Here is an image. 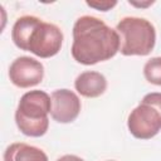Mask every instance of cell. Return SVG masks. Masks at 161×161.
<instances>
[{
  "instance_id": "6da1fadb",
  "label": "cell",
  "mask_w": 161,
  "mask_h": 161,
  "mask_svg": "<svg viewBox=\"0 0 161 161\" xmlns=\"http://www.w3.org/2000/svg\"><path fill=\"white\" fill-rule=\"evenodd\" d=\"M72 57L83 65H93L113 58L119 52V35L103 20L83 15L73 25Z\"/></svg>"
},
{
  "instance_id": "7a4b0ae2",
  "label": "cell",
  "mask_w": 161,
  "mask_h": 161,
  "mask_svg": "<svg viewBox=\"0 0 161 161\" xmlns=\"http://www.w3.org/2000/svg\"><path fill=\"white\" fill-rule=\"evenodd\" d=\"M63 39L64 35L59 26L34 15L18 18L11 29V40L15 47L39 58L57 55L62 49Z\"/></svg>"
},
{
  "instance_id": "3957f363",
  "label": "cell",
  "mask_w": 161,
  "mask_h": 161,
  "mask_svg": "<svg viewBox=\"0 0 161 161\" xmlns=\"http://www.w3.org/2000/svg\"><path fill=\"white\" fill-rule=\"evenodd\" d=\"M52 109L50 96L40 89L24 93L15 111V123L19 131L29 137H42L49 128Z\"/></svg>"
},
{
  "instance_id": "277c9868",
  "label": "cell",
  "mask_w": 161,
  "mask_h": 161,
  "mask_svg": "<svg viewBox=\"0 0 161 161\" xmlns=\"http://www.w3.org/2000/svg\"><path fill=\"white\" fill-rule=\"evenodd\" d=\"M122 55H148L156 44V30L151 21L138 16H126L116 25Z\"/></svg>"
},
{
  "instance_id": "5b68a950",
  "label": "cell",
  "mask_w": 161,
  "mask_h": 161,
  "mask_svg": "<svg viewBox=\"0 0 161 161\" xmlns=\"http://www.w3.org/2000/svg\"><path fill=\"white\" fill-rule=\"evenodd\" d=\"M130 133L138 140H150L161 131V93L151 92L143 96L137 107L127 117Z\"/></svg>"
},
{
  "instance_id": "8992f818",
  "label": "cell",
  "mask_w": 161,
  "mask_h": 161,
  "mask_svg": "<svg viewBox=\"0 0 161 161\" xmlns=\"http://www.w3.org/2000/svg\"><path fill=\"white\" fill-rule=\"evenodd\" d=\"M44 78V65L31 57H18L9 67V79L19 88H30Z\"/></svg>"
},
{
  "instance_id": "52a82bcc",
  "label": "cell",
  "mask_w": 161,
  "mask_h": 161,
  "mask_svg": "<svg viewBox=\"0 0 161 161\" xmlns=\"http://www.w3.org/2000/svg\"><path fill=\"white\" fill-rule=\"evenodd\" d=\"M52 109L50 116L58 123H70L80 113L82 103L77 93L70 89L62 88L53 91L50 94Z\"/></svg>"
},
{
  "instance_id": "ba28073f",
  "label": "cell",
  "mask_w": 161,
  "mask_h": 161,
  "mask_svg": "<svg viewBox=\"0 0 161 161\" xmlns=\"http://www.w3.org/2000/svg\"><path fill=\"white\" fill-rule=\"evenodd\" d=\"M75 91L86 98H97L107 89L106 77L96 70H86L80 73L74 80Z\"/></svg>"
},
{
  "instance_id": "9c48e42d",
  "label": "cell",
  "mask_w": 161,
  "mask_h": 161,
  "mask_svg": "<svg viewBox=\"0 0 161 161\" xmlns=\"http://www.w3.org/2000/svg\"><path fill=\"white\" fill-rule=\"evenodd\" d=\"M4 161H49L47 153L33 145L14 142L4 151Z\"/></svg>"
},
{
  "instance_id": "30bf717a",
  "label": "cell",
  "mask_w": 161,
  "mask_h": 161,
  "mask_svg": "<svg viewBox=\"0 0 161 161\" xmlns=\"http://www.w3.org/2000/svg\"><path fill=\"white\" fill-rule=\"evenodd\" d=\"M143 77L151 84L161 86V57H153L145 63Z\"/></svg>"
},
{
  "instance_id": "8fae6325",
  "label": "cell",
  "mask_w": 161,
  "mask_h": 161,
  "mask_svg": "<svg viewBox=\"0 0 161 161\" xmlns=\"http://www.w3.org/2000/svg\"><path fill=\"white\" fill-rule=\"evenodd\" d=\"M86 4L89 8H93L98 11H109L117 5V1L116 0H102V1L96 0V1H86Z\"/></svg>"
},
{
  "instance_id": "7c38bea8",
  "label": "cell",
  "mask_w": 161,
  "mask_h": 161,
  "mask_svg": "<svg viewBox=\"0 0 161 161\" xmlns=\"http://www.w3.org/2000/svg\"><path fill=\"white\" fill-rule=\"evenodd\" d=\"M155 1L152 0H146V1H135V0H130L128 4L132 5V6H136V8H141V9H146L148 6H151Z\"/></svg>"
},
{
  "instance_id": "4fadbf2b",
  "label": "cell",
  "mask_w": 161,
  "mask_h": 161,
  "mask_svg": "<svg viewBox=\"0 0 161 161\" xmlns=\"http://www.w3.org/2000/svg\"><path fill=\"white\" fill-rule=\"evenodd\" d=\"M57 161H84V160L77 155H63L59 158H57Z\"/></svg>"
},
{
  "instance_id": "5bb4252c",
  "label": "cell",
  "mask_w": 161,
  "mask_h": 161,
  "mask_svg": "<svg viewBox=\"0 0 161 161\" xmlns=\"http://www.w3.org/2000/svg\"><path fill=\"white\" fill-rule=\"evenodd\" d=\"M107 161H116V160H107Z\"/></svg>"
}]
</instances>
